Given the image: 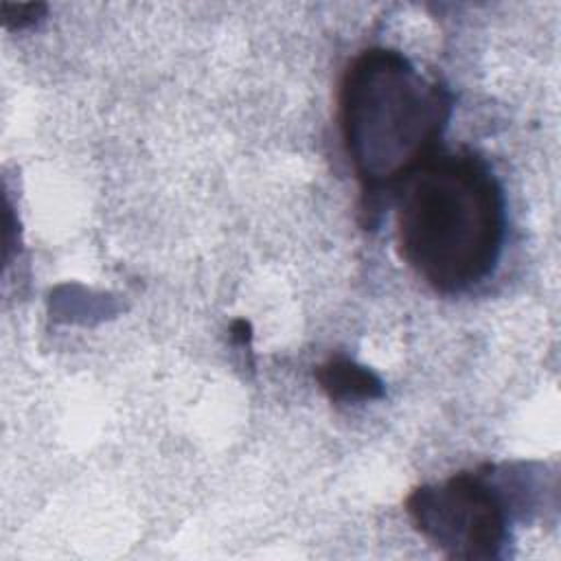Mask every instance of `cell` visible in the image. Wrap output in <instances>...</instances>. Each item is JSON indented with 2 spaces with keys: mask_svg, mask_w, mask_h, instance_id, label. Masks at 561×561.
Returning a JSON list of instances; mask_svg holds the SVG:
<instances>
[{
  "mask_svg": "<svg viewBox=\"0 0 561 561\" xmlns=\"http://www.w3.org/2000/svg\"><path fill=\"white\" fill-rule=\"evenodd\" d=\"M316 381L333 403L368 401L383 394L381 379L366 366L351 359H329L316 368Z\"/></svg>",
  "mask_w": 561,
  "mask_h": 561,
  "instance_id": "4",
  "label": "cell"
},
{
  "mask_svg": "<svg viewBox=\"0 0 561 561\" xmlns=\"http://www.w3.org/2000/svg\"><path fill=\"white\" fill-rule=\"evenodd\" d=\"M451 110V92L394 48L370 46L348 61L337 88V125L362 186L364 226L381 195L440 149Z\"/></svg>",
  "mask_w": 561,
  "mask_h": 561,
  "instance_id": "2",
  "label": "cell"
},
{
  "mask_svg": "<svg viewBox=\"0 0 561 561\" xmlns=\"http://www.w3.org/2000/svg\"><path fill=\"white\" fill-rule=\"evenodd\" d=\"M392 202L399 256L427 287L462 294L493 274L506 204L482 158L438 149L394 186Z\"/></svg>",
  "mask_w": 561,
  "mask_h": 561,
  "instance_id": "1",
  "label": "cell"
},
{
  "mask_svg": "<svg viewBox=\"0 0 561 561\" xmlns=\"http://www.w3.org/2000/svg\"><path fill=\"white\" fill-rule=\"evenodd\" d=\"M44 2H0L2 24L11 31H24L46 15Z\"/></svg>",
  "mask_w": 561,
  "mask_h": 561,
  "instance_id": "5",
  "label": "cell"
},
{
  "mask_svg": "<svg viewBox=\"0 0 561 561\" xmlns=\"http://www.w3.org/2000/svg\"><path fill=\"white\" fill-rule=\"evenodd\" d=\"M230 331H232V337H234L237 342H241V344L250 342V337H252V333H250V331H252V329H250V322H245V320L232 322Z\"/></svg>",
  "mask_w": 561,
  "mask_h": 561,
  "instance_id": "6",
  "label": "cell"
},
{
  "mask_svg": "<svg viewBox=\"0 0 561 561\" xmlns=\"http://www.w3.org/2000/svg\"><path fill=\"white\" fill-rule=\"evenodd\" d=\"M414 528L449 559H500L508 543L506 497L482 473H456L405 497Z\"/></svg>",
  "mask_w": 561,
  "mask_h": 561,
  "instance_id": "3",
  "label": "cell"
}]
</instances>
